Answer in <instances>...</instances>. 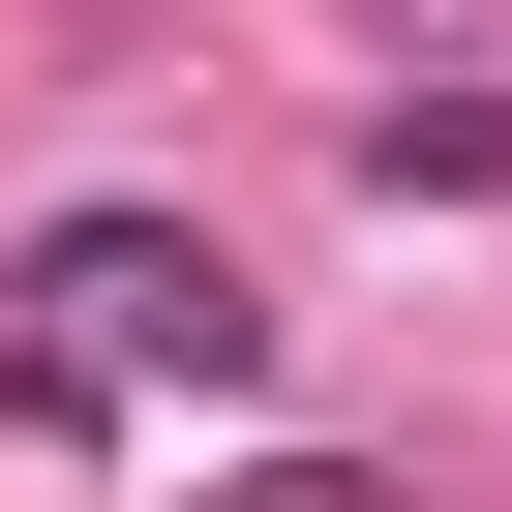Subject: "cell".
<instances>
[{
	"label": "cell",
	"mask_w": 512,
	"mask_h": 512,
	"mask_svg": "<svg viewBox=\"0 0 512 512\" xmlns=\"http://www.w3.org/2000/svg\"><path fill=\"white\" fill-rule=\"evenodd\" d=\"M31 302H61V362H181V392L272 362V302H241L211 241H151V211H61V241H31Z\"/></svg>",
	"instance_id": "1"
},
{
	"label": "cell",
	"mask_w": 512,
	"mask_h": 512,
	"mask_svg": "<svg viewBox=\"0 0 512 512\" xmlns=\"http://www.w3.org/2000/svg\"><path fill=\"white\" fill-rule=\"evenodd\" d=\"M362 181H512V91H392V121H362Z\"/></svg>",
	"instance_id": "2"
}]
</instances>
